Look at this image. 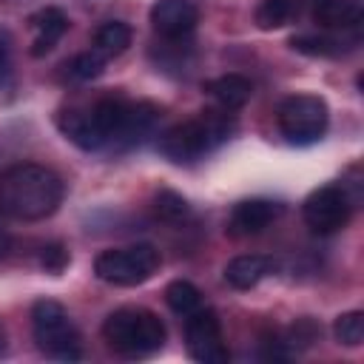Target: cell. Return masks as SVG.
I'll return each mask as SVG.
<instances>
[{"label":"cell","mask_w":364,"mask_h":364,"mask_svg":"<svg viewBox=\"0 0 364 364\" xmlns=\"http://www.w3.org/2000/svg\"><path fill=\"white\" fill-rule=\"evenodd\" d=\"M63 179L37 162H17L0 173V216L17 222H40L63 202Z\"/></svg>","instance_id":"6da1fadb"},{"label":"cell","mask_w":364,"mask_h":364,"mask_svg":"<svg viewBox=\"0 0 364 364\" xmlns=\"http://www.w3.org/2000/svg\"><path fill=\"white\" fill-rule=\"evenodd\" d=\"M236 131V119L230 111L225 108H205L196 117L171 125L168 131L159 134V154L171 162H193L205 154H210L213 148H219L222 142L230 139V134Z\"/></svg>","instance_id":"7a4b0ae2"},{"label":"cell","mask_w":364,"mask_h":364,"mask_svg":"<svg viewBox=\"0 0 364 364\" xmlns=\"http://www.w3.org/2000/svg\"><path fill=\"white\" fill-rule=\"evenodd\" d=\"M102 338L122 358H145L162 350L165 324L145 307H119L102 321Z\"/></svg>","instance_id":"3957f363"},{"label":"cell","mask_w":364,"mask_h":364,"mask_svg":"<svg viewBox=\"0 0 364 364\" xmlns=\"http://www.w3.org/2000/svg\"><path fill=\"white\" fill-rule=\"evenodd\" d=\"M31 333L37 347L57 361H80L82 355V344H80V333L71 321V316L65 313V307L54 299H40L31 307Z\"/></svg>","instance_id":"277c9868"},{"label":"cell","mask_w":364,"mask_h":364,"mask_svg":"<svg viewBox=\"0 0 364 364\" xmlns=\"http://www.w3.org/2000/svg\"><path fill=\"white\" fill-rule=\"evenodd\" d=\"M162 259L154 245H128V247H114L102 250L94 259V273L117 287H134L148 282L159 270Z\"/></svg>","instance_id":"5b68a950"},{"label":"cell","mask_w":364,"mask_h":364,"mask_svg":"<svg viewBox=\"0 0 364 364\" xmlns=\"http://www.w3.org/2000/svg\"><path fill=\"white\" fill-rule=\"evenodd\" d=\"M276 117H279V128L290 145H313L327 131L330 108L316 94H293V97L282 100Z\"/></svg>","instance_id":"8992f818"},{"label":"cell","mask_w":364,"mask_h":364,"mask_svg":"<svg viewBox=\"0 0 364 364\" xmlns=\"http://www.w3.org/2000/svg\"><path fill=\"white\" fill-rule=\"evenodd\" d=\"M301 213H304V222L313 233L330 236V233H338L350 222L353 199L341 185H324V188H316L304 199Z\"/></svg>","instance_id":"52a82bcc"},{"label":"cell","mask_w":364,"mask_h":364,"mask_svg":"<svg viewBox=\"0 0 364 364\" xmlns=\"http://www.w3.org/2000/svg\"><path fill=\"white\" fill-rule=\"evenodd\" d=\"M185 341H188L191 358L202 364H225L230 358L222 338L219 316L210 307H196L193 313L185 316Z\"/></svg>","instance_id":"ba28073f"},{"label":"cell","mask_w":364,"mask_h":364,"mask_svg":"<svg viewBox=\"0 0 364 364\" xmlns=\"http://www.w3.org/2000/svg\"><path fill=\"white\" fill-rule=\"evenodd\" d=\"M199 23L193 0H156L151 6V26L162 40H182Z\"/></svg>","instance_id":"9c48e42d"},{"label":"cell","mask_w":364,"mask_h":364,"mask_svg":"<svg viewBox=\"0 0 364 364\" xmlns=\"http://www.w3.org/2000/svg\"><path fill=\"white\" fill-rule=\"evenodd\" d=\"M284 213L282 202L273 199H245L239 202L228 216V233L230 236H256L264 228H270Z\"/></svg>","instance_id":"30bf717a"},{"label":"cell","mask_w":364,"mask_h":364,"mask_svg":"<svg viewBox=\"0 0 364 364\" xmlns=\"http://www.w3.org/2000/svg\"><path fill=\"white\" fill-rule=\"evenodd\" d=\"M307 6V14L313 23L321 28H338V31H353L364 20V6L361 0H301Z\"/></svg>","instance_id":"8fae6325"},{"label":"cell","mask_w":364,"mask_h":364,"mask_svg":"<svg viewBox=\"0 0 364 364\" xmlns=\"http://www.w3.org/2000/svg\"><path fill=\"white\" fill-rule=\"evenodd\" d=\"M57 125H60V131L77 145V148H82V151H100V148H105V139H102V134H100V125H97V119H94V111H91V105H68V108H63L60 114H57Z\"/></svg>","instance_id":"7c38bea8"},{"label":"cell","mask_w":364,"mask_h":364,"mask_svg":"<svg viewBox=\"0 0 364 364\" xmlns=\"http://www.w3.org/2000/svg\"><path fill=\"white\" fill-rule=\"evenodd\" d=\"M276 270V262L270 256H262V253H245V256H236L225 264V282L233 287V290H250L256 287L264 276H270Z\"/></svg>","instance_id":"4fadbf2b"},{"label":"cell","mask_w":364,"mask_h":364,"mask_svg":"<svg viewBox=\"0 0 364 364\" xmlns=\"http://www.w3.org/2000/svg\"><path fill=\"white\" fill-rule=\"evenodd\" d=\"M28 23H31V28H34L31 57H43V54H48V51L60 43V37L68 31V17H65L63 9H57V6H46V9H40Z\"/></svg>","instance_id":"5bb4252c"},{"label":"cell","mask_w":364,"mask_h":364,"mask_svg":"<svg viewBox=\"0 0 364 364\" xmlns=\"http://www.w3.org/2000/svg\"><path fill=\"white\" fill-rule=\"evenodd\" d=\"M205 91H208V94L216 100V105L225 108V111H239V108H245V105L250 102V97H253V85H250V80L242 77V74H222V77H216V80H208V82H205Z\"/></svg>","instance_id":"9a60e30c"},{"label":"cell","mask_w":364,"mask_h":364,"mask_svg":"<svg viewBox=\"0 0 364 364\" xmlns=\"http://www.w3.org/2000/svg\"><path fill=\"white\" fill-rule=\"evenodd\" d=\"M159 119V105L148 102V100H131L128 105V117H125V128L119 136V148H131L136 142H142Z\"/></svg>","instance_id":"2e32d148"},{"label":"cell","mask_w":364,"mask_h":364,"mask_svg":"<svg viewBox=\"0 0 364 364\" xmlns=\"http://www.w3.org/2000/svg\"><path fill=\"white\" fill-rule=\"evenodd\" d=\"M301 9H304L301 0H262L253 11V20L262 31H273L293 23L301 14Z\"/></svg>","instance_id":"e0dca14e"},{"label":"cell","mask_w":364,"mask_h":364,"mask_svg":"<svg viewBox=\"0 0 364 364\" xmlns=\"http://www.w3.org/2000/svg\"><path fill=\"white\" fill-rule=\"evenodd\" d=\"M353 40H344L336 34H293L290 48L299 54H307V57H341Z\"/></svg>","instance_id":"ac0fdd59"},{"label":"cell","mask_w":364,"mask_h":364,"mask_svg":"<svg viewBox=\"0 0 364 364\" xmlns=\"http://www.w3.org/2000/svg\"><path fill=\"white\" fill-rule=\"evenodd\" d=\"M131 46V26L122 20H108L94 31V51L102 54L105 60L119 57Z\"/></svg>","instance_id":"d6986e66"},{"label":"cell","mask_w":364,"mask_h":364,"mask_svg":"<svg viewBox=\"0 0 364 364\" xmlns=\"http://www.w3.org/2000/svg\"><path fill=\"white\" fill-rule=\"evenodd\" d=\"M165 301H168V307H171L176 316H188V313H193L196 307H202V293H199L196 284H191V282H185V279H176V282H171V284L165 287Z\"/></svg>","instance_id":"ffe728a7"},{"label":"cell","mask_w":364,"mask_h":364,"mask_svg":"<svg viewBox=\"0 0 364 364\" xmlns=\"http://www.w3.org/2000/svg\"><path fill=\"white\" fill-rule=\"evenodd\" d=\"M63 68H65V74L71 80L88 82V80H97L105 71V57L97 54V51H82V54H74Z\"/></svg>","instance_id":"44dd1931"},{"label":"cell","mask_w":364,"mask_h":364,"mask_svg":"<svg viewBox=\"0 0 364 364\" xmlns=\"http://www.w3.org/2000/svg\"><path fill=\"white\" fill-rule=\"evenodd\" d=\"M154 210H156V216H159L162 222H171V225L188 219V213H191L185 196L176 193V191H171V188L156 191V196H154Z\"/></svg>","instance_id":"7402d4cb"},{"label":"cell","mask_w":364,"mask_h":364,"mask_svg":"<svg viewBox=\"0 0 364 364\" xmlns=\"http://www.w3.org/2000/svg\"><path fill=\"white\" fill-rule=\"evenodd\" d=\"M333 333H336L338 344L358 347V344L364 341V313H361V310H347V313L336 316Z\"/></svg>","instance_id":"603a6c76"},{"label":"cell","mask_w":364,"mask_h":364,"mask_svg":"<svg viewBox=\"0 0 364 364\" xmlns=\"http://www.w3.org/2000/svg\"><path fill=\"white\" fill-rule=\"evenodd\" d=\"M321 336V327L313 321V318H299L293 327H290V344H296V347H310L316 338Z\"/></svg>","instance_id":"cb8c5ba5"},{"label":"cell","mask_w":364,"mask_h":364,"mask_svg":"<svg viewBox=\"0 0 364 364\" xmlns=\"http://www.w3.org/2000/svg\"><path fill=\"white\" fill-rule=\"evenodd\" d=\"M40 264L48 270V273H63V267L68 264V250L63 247V245H48V247H43V253H40Z\"/></svg>","instance_id":"d4e9b609"},{"label":"cell","mask_w":364,"mask_h":364,"mask_svg":"<svg viewBox=\"0 0 364 364\" xmlns=\"http://www.w3.org/2000/svg\"><path fill=\"white\" fill-rule=\"evenodd\" d=\"M9 65H11V37L6 28H0V77H6Z\"/></svg>","instance_id":"484cf974"},{"label":"cell","mask_w":364,"mask_h":364,"mask_svg":"<svg viewBox=\"0 0 364 364\" xmlns=\"http://www.w3.org/2000/svg\"><path fill=\"white\" fill-rule=\"evenodd\" d=\"M6 247H9V236H6L3 230H0V256L6 253Z\"/></svg>","instance_id":"4316f807"},{"label":"cell","mask_w":364,"mask_h":364,"mask_svg":"<svg viewBox=\"0 0 364 364\" xmlns=\"http://www.w3.org/2000/svg\"><path fill=\"white\" fill-rule=\"evenodd\" d=\"M3 347H6V338H3V327H0V353H3Z\"/></svg>","instance_id":"83f0119b"}]
</instances>
